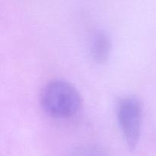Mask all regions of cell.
I'll return each mask as SVG.
<instances>
[{"mask_svg":"<svg viewBox=\"0 0 156 156\" xmlns=\"http://www.w3.org/2000/svg\"><path fill=\"white\" fill-rule=\"evenodd\" d=\"M68 156H108L100 146L93 144H85L76 147Z\"/></svg>","mask_w":156,"mask_h":156,"instance_id":"cell-4","label":"cell"},{"mask_svg":"<svg viewBox=\"0 0 156 156\" xmlns=\"http://www.w3.org/2000/svg\"><path fill=\"white\" fill-rule=\"evenodd\" d=\"M112 43L111 38L105 31L98 30L91 37L90 53L97 62H105L111 54Z\"/></svg>","mask_w":156,"mask_h":156,"instance_id":"cell-3","label":"cell"},{"mask_svg":"<svg viewBox=\"0 0 156 156\" xmlns=\"http://www.w3.org/2000/svg\"><path fill=\"white\" fill-rule=\"evenodd\" d=\"M117 116L126 143L131 149L136 147L141 135L143 106L134 96L123 97L118 101Z\"/></svg>","mask_w":156,"mask_h":156,"instance_id":"cell-2","label":"cell"},{"mask_svg":"<svg viewBox=\"0 0 156 156\" xmlns=\"http://www.w3.org/2000/svg\"><path fill=\"white\" fill-rule=\"evenodd\" d=\"M40 102L47 114L56 118H68L76 115L82 100L77 88L64 79H54L42 88Z\"/></svg>","mask_w":156,"mask_h":156,"instance_id":"cell-1","label":"cell"}]
</instances>
